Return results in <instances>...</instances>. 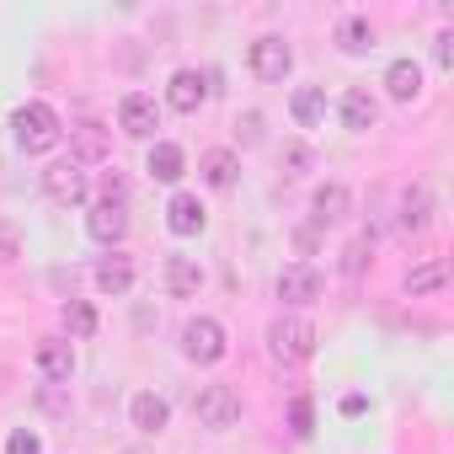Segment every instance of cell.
Here are the masks:
<instances>
[{
	"label": "cell",
	"mask_w": 454,
	"mask_h": 454,
	"mask_svg": "<svg viewBox=\"0 0 454 454\" xmlns=\"http://www.w3.org/2000/svg\"><path fill=\"white\" fill-rule=\"evenodd\" d=\"M113 155V134L102 123H75L70 129V160L75 166H102Z\"/></svg>",
	"instance_id": "obj_9"
},
{
	"label": "cell",
	"mask_w": 454,
	"mask_h": 454,
	"mask_svg": "<svg viewBox=\"0 0 454 454\" xmlns=\"http://www.w3.org/2000/svg\"><path fill=\"white\" fill-rule=\"evenodd\" d=\"M198 289H203L198 257H166V294H171V300H192Z\"/></svg>",
	"instance_id": "obj_17"
},
{
	"label": "cell",
	"mask_w": 454,
	"mask_h": 454,
	"mask_svg": "<svg viewBox=\"0 0 454 454\" xmlns=\"http://www.w3.org/2000/svg\"><path fill=\"white\" fill-rule=\"evenodd\" d=\"M310 166H316L310 145H284V176H305Z\"/></svg>",
	"instance_id": "obj_28"
},
{
	"label": "cell",
	"mask_w": 454,
	"mask_h": 454,
	"mask_svg": "<svg viewBox=\"0 0 454 454\" xmlns=\"http://www.w3.org/2000/svg\"><path fill=\"white\" fill-rule=\"evenodd\" d=\"M91 278H97V289H102V294H113V300H118V294H129V289H134V257H123V252L102 257Z\"/></svg>",
	"instance_id": "obj_16"
},
{
	"label": "cell",
	"mask_w": 454,
	"mask_h": 454,
	"mask_svg": "<svg viewBox=\"0 0 454 454\" xmlns=\"http://www.w3.org/2000/svg\"><path fill=\"white\" fill-rule=\"evenodd\" d=\"M38 374H43L49 385H70V374H75V348L59 342V337L38 342Z\"/></svg>",
	"instance_id": "obj_12"
},
{
	"label": "cell",
	"mask_w": 454,
	"mask_h": 454,
	"mask_svg": "<svg viewBox=\"0 0 454 454\" xmlns=\"http://www.w3.org/2000/svg\"><path fill=\"white\" fill-rule=\"evenodd\" d=\"M224 348H231V337H224V326H219L214 316H192V321L182 326V353H187L192 364H219Z\"/></svg>",
	"instance_id": "obj_4"
},
{
	"label": "cell",
	"mask_w": 454,
	"mask_h": 454,
	"mask_svg": "<svg viewBox=\"0 0 454 454\" xmlns=\"http://www.w3.org/2000/svg\"><path fill=\"white\" fill-rule=\"evenodd\" d=\"M278 300L294 305V310H300V305H316V300H321V273H316L310 262H289V268L278 273Z\"/></svg>",
	"instance_id": "obj_8"
},
{
	"label": "cell",
	"mask_w": 454,
	"mask_h": 454,
	"mask_svg": "<svg viewBox=\"0 0 454 454\" xmlns=\"http://www.w3.org/2000/svg\"><path fill=\"white\" fill-rule=\"evenodd\" d=\"M43 192H49L54 203H65V208H75V203H86L91 182H86V171H81L75 160H54V166L43 171Z\"/></svg>",
	"instance_id": "obj_6"
},
{
	"label": "cell",
	"mask_w": 454,
	"mask_h": 454,
	"mask_svg": "<svg viewBox=\"0 0 454 454\" xmlns=\"http://www.w3.org/2000/svg\"><path fill=\"white\" fill-rule=\"evenodd\" d=\"M22 252V241H17V231H12V224L6 219H0V257H17Z\"/></svg>",
	"instance_id": "obj_33"
},
{
	"label": "cell",
	"mask_w": 454,
	"mask_h": 454,
	"mask_svg": "<svg viewBox=\"0 0 454 454\" xmlns=\"http://www.w3.org/2000/svg\"><path fill=\"white\" fill-rule=\"evenodd\" d=\"M337 49H342V54H364V49H374V22H369V17H342V27H337Z\"/></svg>",
	"instance_id": "obj_25"
},
{
	"label": "cell",
	"mask_w": 454,
	"mask_h": 454,
	"mask_svg": "<svg viewBox=\"0 0 454 454\" xmlns=\"http://www.w3.org/2000/svg\"><path fill=\"white\" fill-rule=\"evenodd\" d=\"M12 129H17V145L27 155H43V150H54L65 139V123H59V113L49 102H22L17 118H12Z\"/></svg>",
	"instance_id": "obj_1"
},
{
	"label": "cell",
	"mask_w": 454,
	"mask_h": 454,
	"mask_svg": "<svg viewBox=\"0 0 454 454\" xmlns=\"http://www.w3.org/2000/svg\"><path fill=\"white\" fill-rule=\"evenodd\" d=\"M203 102H208V75H203V70H176V75L166 81V107L198 113Z\"/></svg>",
	"instance_id": "obj_10"
},
{
	"label": "cell",
	"mask_w": 454,
	"mask_h": 454,
	"mask_svg": "<svg viewBox=\"0 0 454 454\" xmlns=\"http://www.w3.org/2000/svg\"><path fill=\"white\" fill-rule=\"evenodd\" d=\"M86 231H91V241H102V247H118V241L129 236V214H123V203H91V214H86Z\"/></svg>",
	"instance_id": "obj_11"
},
{
	"label": "cell",
	"mask_w": 454,
	"mask_h": 454,
	"mask_svg": "<svg viewBox=\"0 0 454 454\" xmlns=\"http://www.w3.org/2000/svg\"><path fill=\"white\" fill-rule=\"evenodd\" d=\"M449 284V262L443 257H427L417 268H406V294H438Z\"/></svg>",
	"instance_id": "obj_22"
},
{
	"label": "cell",
	"mask_w": 454,
	"mask_h": 454,
	"mask_svg": "<svg viewBox=\"0 0 454 454\" xmlns=\"http://www.w3.org/2000/svg\"><path fill=\"white\" fill-rule=\"evenodd\" d=\"M166 224H171V236H203L208 214H203V203H198L192 192H176V198L166 203Z\"/></svg>",
	"instance_id": "obj_13"
},
{
	"label": "cell",
	"mask_w": 454,
	"mask_h": 454,
	"mask_svg": "<svg viewBox=\"0 0 454 454\" xmlns=\"http://www.w3.org/2000/svg\"><path fill=\"white\" fill-rule=\"evenodd\" d=\"M433 59H438L443 70L454 65V33H438V38H433Z\"/></svg>",
	"instance_id": "obj_32"
},
{
	"label": "cell",
	"mask_w": 454,
	"mask_h": 454,
	"mask_svg": "<svg viewBox=\"0 0 454 454\" xmlns=\"http://www.w3.org/2000/svg\"><path fill=\"white\" fill-rule=\"evenodd\" d=\"M342 123H348L353 134L374 129V123H380V102H374L369 91H348V97H342Z\"/></svg>",
	"instance_id": "obj_24"
},
{
	"label": "cell",
	"mask_w": 454,
	"mask_h": 454,
	"mask_svg": "<svg viewBox=\"0 0 454 454\" xmlns=\"http://www.w3.org/2000/svg\"><path fill=\"white\" fill-rule=\"evenodd\" d=\"M385 91H390L395 102L422 97V65H417V59H395V65L385 70Z\"/></svg>",
	"instance_id": "obj_20"
},
{
	"label": "cell",
	"mask_w": 454,
	"mask_h": 454,
	"mask_svg": "<svg viewBox=\"0 0 454 454\" xmlns=\"http://www.w3.org/2000/svg\"><path fill=\"white\" fill-rule=\"evenodd\" d=\"M145 171H150L155 182H182V171H187V155H182V145H171V139H160V145L150 150V160H145Z\"/></svg>",
	"instance_id": "obj_21"
},
{
	"label": "cell",
	"mask_w": 454,
	"mask_h": 454,
	"mask_svg": "<svg viewBox=\"0 0 454 454\" xmlns=\"http://www.w3.org/2000/svg\"><path fill=\"white\" fill-rule=\"evenodd\" d=\"M65 332H70V337H91V332H97V310H91L86 300H70V305H65Z\"/></svg>",
	"instance_id": "obj_27"
},
{
	"label": "cell",
	"mask_w": 454,
	"mask_h": 454,
	"mask_svg": "<svg viewBox=\"0 0 454 454\" xmlns=\"http://www.w3.org/2000/svg\"><path fill=\"white\" fill-rule=\"evenodd\" d=\"M289 113H294L300 129H316V123L326 118V91H321V86H300V91L289 97Z\"/></svg>",
	"instance_id": "obj_23"
},
{
	"label": "cell",
	"mask_w": 454,
	"mask_h": 454,
	"mask_svg": "<svg viewBox=\"0 0 454 454\" xmlns=\"http://www.w3.org/2000/svg\"><path fill=\"white\" fill-rule=\"evenodd\" d=\"M289 422H294V438H310V427H316L310 395H294V406H289Z\"/></svg>",
	"instance_id": "obj_29"
},
{
	"label": "cell",
	"mask_w": 454,
	"mask_h": 454,
	"mask_svg": "<svg viewBox=\"0 0 454 454\" xmlns=\"http://www.w3.org/2000/svg\"><path fill=\"white\" fill-rule=\"evenodd\" d=\"M369 257H374V236H353V241L342 247V273L358 278V273L369 268Z\"/></svg>",
	"instance_id": "obj_26"
},
{
	"label": "cell",
	"mask_w": 454,
	"mask_h": 454,
	"mask_svg": "<svg viewBox=\"0 0 454 454\" xmlns=\"http://www.w3.org/2000/svg\"><path fill=\"white\" fill-rule=\"evenodd\" d=\"M6 454H43V438H38L33 427H17V433L6 438Z\"/></svg>",
	"instance_id": "obj_30"
},
{
	"label": "cell",
	"mask_w": 454,
	"mask_h": 454,
	"mask_svg": "<svg viewBox=\"0 0 454 454\" xmlns=\"http://www.w3.org/2000/svg\"><path fill=\"white\" fill-rule=\"evenodd\" d=\"M129 417H134V427H139V433H160V427L171 422V406H166V395L139 390V395L129 401Z\"/></svg>",
	"instance_id": "obj_18"
},
{
	"label": "cell",
	"mask_w": 454,
	"mask_h": 454,
	"mask_svg": "<svg viewBox=\"0 0 454 454\" xmlns=\"http://www.w3.org/2000/svg\"><path fill=\"white\" fill-rule=\"evenodd\" d=\"M395 219H401V231H406V236L427 231V219H433V192H427L422 182H417V187H406V192H401V214H395Z\"/></svg>",
	"instance_id": "obj_19"
},
{
	"label": "cell",
	"mask_w": 454,
	"mask_h": 454,
	"mask_svg": "<svg viewBox=\"0 0 454 454\" xmlns=\"http://www.w3.org/2000/svg\"><path fill=\"white\" fill-rule=\"evenodd\" d=\"M198 171H203V182L208 187H236L241 182V155L236 150H203V160H198Z\"/></svg>",
	"instance_id": "obj_15"
},
{
	"label": "cell",
	"mask_w": 454,
	"mask_h": 454,
	"mask_svg": "<svg viewBox=\"0 0 454 454\" xmlns=\"http://www.w3.org/2000/svg\"><path fill=\"white\" fill-rule=\"evenodd\" d=\"M192 411H198L203 427L224 433V427H236V422H241V395H236L231 385H203V390L192 395Z\"/></svg>",
	"instance_id": "obj_3"
},
{
	"label": "cell",
	"mask_w": 454,
	"mask_h": 454,
	"mask_svg": "<svg viewBox=\"0 0 454 454\" xmlns=\"http://www.w3.org/2000/svg\"><path fill=\"white\" fill-rule=\"evenodd\" d=\"M241 139H247V145H257V139H262V118H257V113H247V118H241Z\"/></svg>",
	"instance_id": "obj_34"
},
{
	"label": "cell",
	"mask_w": 454,
	"mask_h": 454,
	"mask_svg": "<svg viewBox=\"0 0 454 454\" xmlns=\"http://www.w3.org/2000/svg\"><path fill=\"white\" fill-rule=\"evenodd\" d=\"M102 203H129V176L123 171H107L102 176Z\"/></svg>",
	"instance_id": "obj_31"
},
{
	"label": "cell",
	"mask_w": 454,
	"mask_h": 454,
	"mask_svg": "<svg viewBox=\"0 0 454 454\" xmlns=\"http://www.w3.org/2000/svg\"><path fill=\"white\" fill-rule=\"evenodd\" d=\"M247 59H252V75H257V81H268V86H278V81L294 70V49H289L284 38H273V33H268V38H257Z\"/></svg>",
	"instance_id": "obj_5"
},
{
	"label": "cell",
	"mask_w": 454,
	"mask_h": 454,
	"mask_svg": "<svg viewBox=\"0 0 454 454\" xmlns=\"http://www.w3.org/2000/svg\"><path fill=\"white\" fill-rule=\"evenodd\" d=\"M118 129H123L129 139H150V134L160 129V107H155V97L129 91V97L118 102Z\"/></svg>",
	"instance_id": "obj_7"
},
{
	"label": "cell",
	"mask_w": 454,
	"mask_h": 454,
	"mask_svg": "<svg viewBox=\"0 0 454 454\" xmlns=\"http://www.w3.org/2000/svg\"><path fill=\"white\" fill-rule=\"evenodd\" d=\"M268 353H273L278 364H305V358L316 353V326H310L305 316H278V321L268 326Z\"/></svg>",
	"instance_id": "obj_2"
},
{
	"label": "cell",
	"mask_w": 454,
	"mask_h": 454,
	"mask_svg": "<svg viewBox=\"0 0 454 454\" xmlns=\"http://www.w3.org/2000/svg\"><path fill=\"white\" fill-rule=\"evenodd\" d=\"M348 208H353V192L342 182H321L316 198H310V219L316 224H337V219H348Z\"/></svg>",
	"instance_id": "obj_14"
}]
</instances>
